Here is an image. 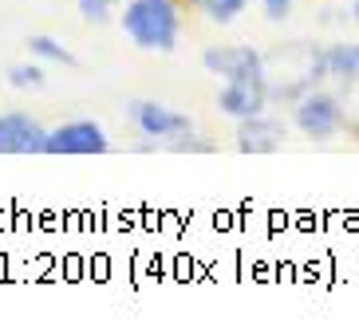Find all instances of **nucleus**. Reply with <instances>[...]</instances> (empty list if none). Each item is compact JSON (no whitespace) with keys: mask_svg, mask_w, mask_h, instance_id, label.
Wrapping results in <instances>:
<instances>
[{"mask_svg":"<svg viewBox=\"0 0 359 335\" xmlns=\"http://www.w3.org/2000/svg\"><path fill=\"white\" fill-rule=\"evenodd\" d=\"M123 36L142 52H174L182 40V0H123Z\"/></svg>","mask_w":359,"mask_h":335,"instance_id":"obj_1","label":"nucleus"},{"mask_svg":"<svg viewBox=\"0 0 359 335\" xmlns=\"http://www.w3.org/2000/svg\"><path fill=\"white\" fill-rule=\"evenodd\" d=\"M264 79H269V95H273V99L296 103L304 91H312V87H320L327 79L324 48H312V43H304V40L285 43L280 52L264 55Z\"/></svg>","mask_w":359,"mask_h":335,"instance_id":"obj_2","label":"nucleus"},{"mask_svg":"<svg viewBox=\"0 0 359 335\" xmlns=\"http://www.w3.org/2000/svg\"><path fill=\"white\" fill-rule=\"evenodd\" d=\"M292 126L312 142H332L339 130H348V107H344V95L324 91V87H312L292 103Z\"/></svg>","mask_w":359,"mask_h":335,"instance_id":"obj_3","label":"nucleus"},{"mask_svg":"<svg viewBox=\"0 0 359 335\" xmlns=\"http://www.w3.org/2000/svg\"><path fill=\"white\" fill-rule=\"evenodd\" d=\"M130 123H135V130L142 138H150L147 150H166L174 138L182 135H194V118L182 115V111H174L170 103H162V99H130L127 107Z\"/></svg>","mask_w":359,"mask_h":335,"instance_id":"obj_4","label":"nucleus"},{"mask_svg":"<svg viewBox=\"0 0 359 335\" xmlns=\"http://www.w3.org/2000/svg\"><path fill=\"white\" fill-rule=\"evenodd\" d=\"M111 150V135L107 126L95 118H67V123L48 130V146L43 154L55 158H91V154H107Z\"/></svg>","mask_w":359,"mask_h":335,"instance_id":"obj_5","label":"nucleus"},{"mask_svg":"<svg viewBox=\"0 0 359 335\" xmlns=\"http://www.w3.org/2000/svg\"><path fill=\"white\" fill-rule=\"evenodd\" d=\"M201 67L222 83H249L264 79V52H257L253 43H222L201 52Z\"/></svg>","mask_w":359,"mask_h":335,"instance_id":"obj_6","label":"nucleus"},{"mask_svg":"<svg viewBox=\"0 0 359 335\" xmlns=\"http://www.w3.org/2000/svg\"><path fill=\"white\" fill-rule=\"evenodd\" d=\"M48 146V126L28 111H4L0 115V154H43Z\"/></svg>","mask_w":359,"mask_h":335,"instance_id":"obj_7","label":"nucleus"},{"mask_svg":"<svg viewBox=\"0 0 359 335\" xmlns=\"http://www.w3.org/2000/svg\"><path fill=\"white\" fill-rule=\"evenodd\" d=\"M233 138H237V150L241 154H276V150L285 146L288 126L280 118H273L269 111H261L253 118H241L237 130H233Z\"/></svg>","mask_w":359,"mask_h":335,"instance_id":"obj_8","label":"nucleus"},{"mask_svg":"<svg viewBox=\"0 0 359 335\" xmlns=\"http://www.w3.org/2000/svg\"><path fill=\"white\" fill-rule=\"evenodd\" d=\"M269 103H273V95H269V79H249V83H222V91H217V111H222L225 118H233V123L261 115Z\"/></svg>","mask_w":359,"mask_h":335,"instance_id":"obj_9","label":"nucleus"},{"mask_svg":"<svg viewBox=\"0 0 359 335\" xmlns=\"http://www.w3.org/2000/svg\"><path fill=\"white\" fill-rule=\"evenodd\" d=\"M324 71L332 83L339 87H351L359 79V52L355 43H332V48H324Z\"/></svg>","mask_w":359,"mask_h":335,"instance_id":"obj_10","label":"nucleus"},{"mask_svg":"<svg viewBox=\"0 0 359 335\" xmlns=\"http://www.w3.org/2000/svg\"><path fill=\"white\" fill-rule=\"evenodd\" d=\"M24 48H28V55L40 63H55V67H79V60H75V52L67 48L64 40H55V36H48V32H32L28 40H24Z\"/></svg>","mask_w":359,"mask_h":335,"instance_id":"obj_11","label":"nucleus"},{"mask_svg":"<svg viewBox=\"0 0 359 335\" xmlns=\"http://www.w3.org/2000/svg\"><path fill=\"white\" fill-rule=\"evenodd\" d=\"M253 0H186V8H194L198 16H205L210 24L225 28V24H237L249 12Z\"/></svg>","mask_w":359,"mask_h":335,"instance_id":"obj_12","label":"nucleus"},{"mask_svg":"<svg viewBox=\"0 0 359 335\" xmlns=\"http://www.w3.org/2000/svg\"><path fill=\"white\" fill-rule=\"evenodd\" d=\"M4 79H8V87H16V91H40V87L48 83V75H43V63L40 60L12 63L8 71H4Z\"/></svg>","mask_w":359,"mask_h":335,"instance_id":"obj_13","label":"nucleus"},{"mask_svg":"<svg viewBox=\"0 0 359 335\" xmlns=\"http://www.w3.org/2000/svg\"><path fill=\"white\" fill-rule=\"evenodd\" d=\"M115 4L118 0H75V8H79V16L87 24H107L115 16Z\"/></svg>","mask_w":359,"mask_h":335,"instance_id":"obj_14","label":"nucleus"},{"mask_svg":"<svg viewBox=\"0 0 359 335\" xmlns=\"http://www.w3.org/2000/svg\"><path fill=\"white\" fill-rule=\"evenodd\" d=\"M257 4H261V12H264V20L269 24H285L288 16H292L296 0H257Z\"/></svg>","mask_w":359,"mask_h":335,"instance_id":"obj_15","label":"nucleus"},{"mask_svg":"<svg viewBox=\"0 0 359 335\" xmlns=\"http://www.w3.org/2000/svg\"><path fill=\"white\" fill-rule=\"evenodd\" d=\"M351 20L359 24V0H351Z\"/></svg>","mask_w":359,"mask_h":335,"instance_id":"obj_16","label":"nucleus"},{"mask_svg":"<svg viewBox=\"0 0 359 335\" xmlns=\"http://www.w3.org/2000/svg\"><path fill=\"white\" fill-rule=\"evenodd\" d=\"M355 52H359V43H355Z\"/></svg>","mask_w":359,"mask_h":335,"instance_id":"obj_17","label":"nucleus"}]
</instances>
